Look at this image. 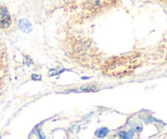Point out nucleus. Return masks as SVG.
I'll return each instance as SVG.
<instances>
[{
  "label": "nucleus",
  "instance_id": "f03ea898",
  "mask_svg": "<svg viewBox=\"0 0 167 139\" xmlns=\"http://www.w3.org/2000/svg\"><path fill=\"white\" fill-rule=\"evenodd\" d=\"M12 24V17L6 9H0V28L5 29Z\"/></svg>",
  "mask_w": 167,
  "mask_h": 139
},
{
  "label": "nucleus",
  "instance_id": "39448f33",
  "mask_svg": "<svg viewBox=\"0 0 167 139\" xmlns=\"http://www.w3.org/2000/svg\"><path fill=\"white\" fill-rule=\"evenodd\" d=\"M109 133V130L108 128H100L96 130V136L98 137H104Z\"/></svg>",
  "mask_w": 167,
  "mask_h": 139
},
{
  "label": "nucleus",
  "instance_id": "423d86ee",
  "mask_svg": "<svg viewBox=\"0 0 167 139\" xmlns=\"http://www.w3.org/2000/svg\"><path fill=\"white\" fill-rule=\"evenodd\" d=\"M96 86H94V85H85V86H82V87L81 88L82 90H86V91H93V90H96Z\"/></svg>",
  "mask_w": 167,
  "mask_h": 139
},
{
  "label": "nucleus",
  "instance_id": "7ed1b4c3",
  "mask_svg": "<svg viewBox=\"0 0 167 139\" xmlns=\"http://www.w3.org/2000/svg\"><path fill=\"white\" fill-rule=\"evenodd\" d=\"M19 27L21 30L24 33H29L32 30L31 23L25 19H21L19 22Z\"/></svg>",
  "mask_w": 167,
  "mask_h": 139
},
{
  "label": "nucleus",
  "instance_id": "0eeeda50",
  "mask_svg": "<svg viewBox=\"0 0 167 139\" xmlns=\"http://www.w3.org/2000/svg\"><path fill=\"white\" fill-rule=\"evenodd\" d=\"M135 130H131L128 132H127L126 139H132V137H134V134H135Z\"/></svg>",
  "mask_w": 167,
  "mask_h": 139
},
{
  "label": "nucleus",
  "instance_id": "20e7f679",
  "mask_svg": "<svg viewBox=\"0 0 167 139\" xmlns=\"http://www.w3.org/2000/svg\"><path fill=\"white\" fill-rule=\"evenodd\" d=\"M6 64V56L3 47L0 45V69H2Z\"/></svg>",
  "mask_w": 167,
  "mask_h": 139
},
{
  "label": "nucleus",
  "instance_id": "f257e3e1",
  "mask_svg": "<svg viewBox=\"0 0 167 139\" xmlns=\"http://www.w3.org/2000/svg\"><path fill=\"white\" fill-rule=\"evenodd\" d=\"M132 55L128 57H117L105 61L101 65L104 73L112 77H125L133 73L138 67V61L135 60Z\"/></svg>",
  "mask_w": 167,
  "mask_h": 139
},
{
  "label": "nucleus",
  "instance_id": "6e6552de",
  "mask_svg": "<svg viewBox=\"0 0 167 139\" xmlns=\"http://www.w3.org/2000/svg\"><path fill=\"white\" fill-rule=\"evenodd\" d=\"M118 136L120 137H122L123 139H126L127 137V132H125V131H121V132L118 133Z\"/></svg>",
  "mask_w": 167,
  "mask_h": 139
}]
</instances>
